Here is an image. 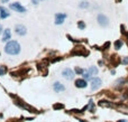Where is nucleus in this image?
Wrapping results in <instances>:
<instances>
[{
	"instance_id": "24",
	"label": "nucleus",
	"mask_w": 128,
	"mask_h": 122,
	"mask_svg": "<svg viewBox=\"0 0 128 122\" xmlns=\"http://www.w3.org/2000/svg\"><path fill=\"white\" fill-rule=\"evenodd\" d=\"M8 1H9V0H1V2H3V3H5V2H8Z\"/></svg>"
},
{
	"instance_id": "10",
	"label": "nucleus",
	"mask_w": 128,
	"mask_h": 122,
	"mask_svg": "<svg viewBox=\"0 0 128 122\" xmlns=\"http://www.w3.org/2000/svg\"><path fill=\"white\" fill-rule=\"evenodd\" d=\"M53 89L55 92H63V91L65 90V87L63 84H61L60 82H55V83L53 84Z\"/></svg>"
},
{
	"instance_id": "3",
	"label": "nucleus",
	"mask_w": 128,
	"mask_h": 122,
	"mask_svg": "<svg viewBox=\"0 0 128 122\" xmlns=\"http://www.w3.org/2000/svg\"><path fill=\"white\" fill-rule=\"evenodd\" d=\"M97 20H98V23L100 26H102V27H107V26L109 25V20L108 18L105 16V15H102V13H100V15H98V18H97Z\"/></svg>"
},
{
	"instance_id": "17",
	"label": "nucleus",
	"mask_w": 128,
	"mask_h": 122,
	"mask_svg": "<svg viewBox=\"0 0 128 122\" xmlns=\"http://www.w3.org/2000/svg\"><path fill=\"white\" fill-rule=\"evenodd\" d=\"M7 72V67L6 66H0V75H5Z\"/></svg>"
},
{
	"instance_id": "6",
	"label": "nucleus",
	"mask_w": 128,
	"mask_h": 122,
	"mask_svg": "<svg viewBox=\"0 0 128 122\" xmlns=\"http://www.w3.org/2000/svg\"><path fill=\"white\" fill-rule=\"evenodd\" d=\"M15 30H16V34L19 36H25L27 32V29L24 25H16L15 27Z\"/></svg>"
},
{
	"instance_id": "23",
	"label": "nucleus",
	"mask_w": 128,
	"mask_h": 122,
	"mask_svg": "<svg viewBox=\"0 0 128 122\" xmlns=\"http://www.w3.org/2000/svg\"><path fill=\"white\" fill-rule=\"evenodd\" d=\"M1 32H2V25L0 24V34H1Z\"/></svg>"
},
{
	"instance_id": "8",
	"label": "nucleus",
	"mask_w": 128,
	"mask_h": 122,
	"mask_svg": "<svg viewBox=\"0 0 128 122\" xmlns=\"http://www.w3.org/2000/svg\"><path fill=\"white\" fill-rule=\"evenodd\" d=\"M9 16H10V13L8 11V9H7L6 7L0 6V18L1 19H6Z\"/></svg>"
},
{
	"instance_id": "21",
	"label": "nucleus",
	"mask_w": 128,
	"mask_h": 122,
	"mask_svg": "<svg viewBox=\"0 0 128 122\" xmlns=\"http://www.w3.org/2000/svg\"><path fill=\"white\" fill-rule=\"evenodd\" d=\"M64 108V105L63 104H56V105H54V109L57 110V109H63Z\"/></svg>"
},
{
	"instance_id": "22",
	"label": "nucleus",
	"mask_w": 128,
	"mask_h": 122,
	"mask_svg": "<svg viewBox=\"0 0 128 122\" xmlns=\"http://www.w3.org/2000/svg\"><path fill=\"white\" fill-rule=\"evenodd\" d=\"M40 2V0H32V3L33 5H38Z\"/></svg>"
},
{
	"instance_id": "15",
	"label": "nucleus",
	"mask_w": 128,
	"mask_h": 122,
	"mask_svg": "<svg viewBox=\"0 0 128 122\" xmlns=\"http://www.w3.org/2000/svg\"><path fill=\"white\" fill-rule=\"evenodd\" d=\"M122 45H124L122 40H117V42L115 43V48H116V49H120Z\"/></svg>"
},
{
	"instance_id": "18",
	"label": "nucleus",
	"mask_w": 128,
	"mask_h": 122,
	"mask_svg": "<svg viewBox=\"0 0 128 122\" xmlns=\"http://www.w3.org/2000/svg\"><path fill=\"white\" fill-rule=\"evenodd\" d=\"M78 27H79L80 29H84V28H85L84 21H79V23H78Z\"/></svg>"
},
{
	"instance_id": "27",
	"label": "nucleus",
	"mask_w": 128,
	"mask_h": 122,
	"mask_svg": "<svg viewBox=\"0 0 128 122\" xmlns=\"http://www.w3.org/2000/svg\"><path fill=\"white\" fill-rule=\"evenodd\" d=\"M80 122H83V121H80Z\"/></svg>"
},
{
	"instance_id": "12",
	"label": "nucleus",
	"mask_w": 128,
	"mask_h": 122,
	"mask_svg": "<svg viewBox=\"0 0 128 122\" xmlns=\"http://www.w3.org/2000/svg\"><path fill=\"white\" fill-rule=\"evenodd\" d=\"M99 105L102 106V108H110L112 104H111V102H108V101H100Z\"/></svg>"
},
{
	"instance_id": "4",
	"label": "nucleus",
	"mask_w": 128,
	"mask_h": 122,
	"mask_svg": "<svg viewBox=\"0 0 128 122\" xmlns=\"http://www.w3.org/2000/svg\"><path fill=\"white\" fill-rule=\"evenodd\" d=\"M62 75L64 78L70 81V80H73V77H74V72H73L71 68H65V70H63Z\"/></svg>"
},
{
	"instance_id": "14",
	"label": "nucleus",
	"mask_w": 128,
	"mask_h": 122,
	"mask_svg": "<svg viewBox=\"0 0 128 122\" xmlns=\"http://www.w3.org/2000/svg\"><path fill=\"white\" fill-rule=\"evenodd\" d=\"M82 75H83V77H84V80H92V75L90 74L89 71H84Z\"/></svg>"
},
{
	"instance_id": "13",
	"label": "nucleus",
	"mask_w": 128,
	"mask_h": 122,
	"mask_svg": "<svg viewBox=\"0 0 128 122\" xmlns=\"http://www.w3.org/2000/svg\"><path fill=\"white\" fill-rule=\"evenodd\" d=\"M88 71L90 72V74H91V75H97V74H98V68L95 67V66H91Z\"/></svg>"
},
{
	"instance_id": "7",
	"label": "nucleus",
	"mask_w": 128,
	"mask_h": 122,
	"mask_svg": "<svg viewBox=\"0 0 128 122\" xmlns=\"http://www.w3.org/2000/svg\"><path fill=\"white\" fill-rule=\"evenodd\" d=\"M101 80L100 78H98V77H95V78H92L91 80V89L92 90H97V89H99V87L101 86Z\"/></svg>"
},
{
	"instance_id": "19",
	"label": "nucleus",
	"mask_w": 128,
	"mask_h": 122,
	"mask_svg": "<svg viewBox=\"0 0 128 122\" xmlns=\"http://www.w3.org/2000/svg\"><path fill=\"white\" fill-rule=\"evenodd\" d=\"M124 83H125V78H120V80H118L117 82H116L117 85H122Z\"/></svg>"
},
{
	"instance_id": "26",
	"label": "nucleus",
	"mask_w": 128,
	"mask_h": 122,
	"mask_svg": "<svg viewBox=\"0 0 128 122\" xmlns=\"http://www.w3.org/2000/svg\"><path fill=\"white\" fill-rule=\"evenodd\" d=\"M40 1H44V0H40Z\"/></svg>"
},
{
	"instance_id": "25",
	"label": "nucleus",
	"mask_w": 128,
	"mask_h": 122,
	"mask_svg": "<svg viewBox=\"0 0 128 122\" xmlns=\"http://www.w3.org/2000/svg\"><path fill=\"white\" fill-rule=\"evenodd\" d=\"M118 122H127V120H119Z\"/></svg>"
},
{
	"instance_id": "16",
	"label": "nucleus",
	"mask_w": 128,
	"mask_h": 122,
	"mask_svg": "<svg viewBox=\"0 0 128 122\" xmlns=\"http://www.w3.org/2000/svg\"><path fill=\"white\" fill-rule=\"evenodd\" d=\"M89 2H87V1H83V2H81L80 3V8L81 9H87V8H89Z\"/></svg>"
},
{
	"instance_id": "2",
	"label": "nucleus",
	"mask_w": 128,
	"mask_h": 122,
	"mask_svg": "<svg viewBox=\"0 0 128 122\" xmlns=\"http://www.w3.org/2000/svg\"><path fill=\"white\" fill-rule=\"evenodd\" d=\"M9 8L13 11H16V13H26V8L19 2H13L9 5Z\"/></svg>"
},
{
	"instance_id": "20",
	"label": "nucleus",
	"mask_w": 128,
	"mask_h": 122,
	"mask_svg": "<svg viewBox=\"0 0 128 122\" xmlns=\"http://www.w3.org/2000/svg\"><path fill=\"white\" fill-rule=\"evenodd\" d=\"M83 72H84V71H83L82 68H80V67H76L75 68V73L76 74H83Z\"/></svg>"
},
{
	"instance_id": "5",
	"label": "nucleus",
	"mask_w": 128,
	"mask_h": 122,
	"mask_svg": "<svg viewBox=\"0 0 128 122\" xmlns=\"http://www.w3.org/2000/svg\"><path fill=\"white\" fill-rule=\"evenodd\" d=\"M65 19H66L65 13H56L55 15V25H62Z\"/></svg>"
},
{
	"instance_id": "1",
	"label": "nucleus",
	"mask_w": 128,
	"mask_h": 122,
	"mask_svg": "<svg viewBox=\"0 0 128 122\" xmlns=\"http://www.w3.org/2000/svg\"><path fill=\"white\" fill-rule=\"evenodd\" d=\"M5 51L9 55H17L20 51V45L16 40H9L5 46Z\"/></svg>"
},
{
	"instance_id": "9",
	"label": "nucleus",
	"mask_w": 128,
	"mask_h": 122,
	"mask_svg": "<svg viewBox=\"0 0 128 122\" xmlns=\"http://www.w3.org/2000/svg\"><path fill=\"white\" fill-rule=\"evenodd\" d=\"M11 38V32H10V29L9 28H7L3 30V36H2V42H9V39Z\"/></svg>"
},
{
	"instance_id": "11",
	"label": "nucleus",
	"mask_w": 128,
	"mask_h": 122,
	"mask_svg": "<svg viewBox=\"0 0 128 122\" xmlns=\"http://www.w3.org/2000/svg\"><path fill=\"white\" fill-rule=\"evenodd\" d=\"M75 86L80 87V89H83V87H87V80H76L75 81Z\"/></svg>"
}]
</instances>
